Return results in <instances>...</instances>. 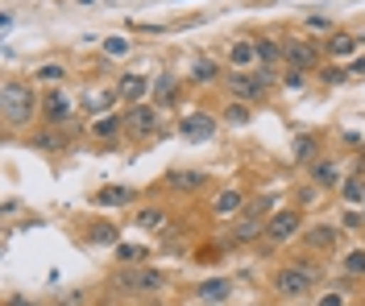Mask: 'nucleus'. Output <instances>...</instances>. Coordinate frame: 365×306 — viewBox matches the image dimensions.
Here are the masks:
<instances>
[{"label":"nucleus","mask_w":365,"mask_h":306,"mask_svg":"<svg viewBox=\"0 0 365 306\" xmlns=\"http://www.w3.org/2000/svg\"><path fill=\"white\" fill-rule=\"evenodd\" d=\"M344 273L349 278H365V248H353V253H344Z\"/></svg>","instance_id":"25"},{"label":"nucleus","mask_w":365,"mask_h":306,"mask_svg":"<svg viewBox=\"0 0 365 306\" xmlns=\"http://www.w3.org/2000/svg\"><path fill=\"white\" fill-rule=\"evenodd\" d=\"M287 50V62H291V71H312L319 62V50L316 42H307V38H291V42H282Z\"/></svg>","instance_id":"6"},{"label":"nucleus","mask_w":365,"mask_h":306,"mask_svg":"<svg viewBox=\"0 0 365 306\" xmlns=\"http://www.w3.org/2000/svg\"><path fill=\"white\" fill-rule=\"evenodd\" d=\"M149 87H154V83H146L142 75H121V83H117V95H125L129 104H137V99L149 92Z\"/></svg>","instance_id":"18"},{"label":"nucleus","mask_w":365,"mask_h":306,"mask_svg":"<svg viewBox=\"0 0 365 306\" xmlns=\"http://www.w3.org/2000/svg\"><path fill=\"white\" fill-rule=\"evenodd\" d=\"M129 46H133V42H129V38H121V33L104 38V54H108V58H121V54H129Z\"/></svg>","instance_id":"30"},{"label":"nucleus","mask_w":365,"mask_h":306,"mask_svg":"<svg viewBox=\"0 0 365 306\" xmlns=\"http://www.w3.org/2000/svg\"><path fill=\"white\" fill-rule=\"evenodd\" d=\"M224 83H228V95H237L241 104H245V99H262V95L270 92L258 71H228V75H224Z\"/></svg>","instance_id":"5"},{"label":"nucleus","mask_w":365,"mask_h":306,"mask_svg":"<svg viewBox=\"0 0 365 306\" xmlns=\"http://www.w3.org/2000/svg\"><path fill=\"white\" fill-rule=\"evenodd\" d=\"M353 75H365V58H357V62H353Z\"/></svg>","instance_id":"40"},{"label":"nucleus","mask_w":365,"mask_h":306,"mask_svg":"<svg viewBox=\"0 0 365 306\" xmlns=\"http://www.w3.org/2000/svg\"><path fill=\"white\" fill-rule=\"evenodd\" d=\"M295 158H299V162H316V141H312V137H299V141H295Z\"/></svg>","instance_id":"32"},{"label":"nucleus","mask_w":365,"mask_h":306,"mask_svg":"<svg viewBox=\"0 0 365 306\" xmlns=\"http://www.w3.org/2000/svg\"><path fill=\"white\" fill-rule=\"evenodd\" d=\"M316 306H344V294H341V290H328V294H324Z\"/></svg>","instance_id":"36"},{"label":"nucleus","mask_w":365,"mask_h":306,"mask_svg":"<svg viewBox=\"0 0 365 306\" xmlns=\"http://www.w3.org/2000/svg\"><path fill=\"white\" fill-rule=\"evenodd\" d=\"M349 75H353V71H341V67H328V71H324V83H344Z\"/></svg>","instance_id":"35"},{"label":"nucleus","mask_w":365,"mask_h":306,"mask_svg":"<svg viewBox=\"0 0 365 306\" xmlns=\"http://www.w3.org/2000/svg\"><path fill=\"white\" fill-rule=\"evenodd\" d=\"M117 285L129 290V294H158V290H166V273L162 269H125L117 273Z\"/></svg>","instance_id":"3"},{"label":"nucleus","mask_w":365,"mask_h":306,"mask_svg":"<svg viewBox=\"0 0 365 306\" xmlns=\"http://www.w3.org/2000/svg\"><path fill=\"white\" fill-rule=\"evenodd\" d=\"M133 224H137L142 232H166V228H171V215L162 212V207H142V212L133 215Z\"/></svg>","instance_id":"14"},{"label":"nucleus","mask_w":365,"mask_h":306,"mask_svg":"<svg viewBox=\"0 0 365 306\" xmlns=\"http://www.w3.org/2000/svg\"><path fill=\"white\" fill-rule=\"evenodd\" d=\"M361 42H365V38H357V33H344V29H337L324 46H328V54H332V58H353V54L361 50Z\"/></svg>","instance_id":"12"},{"label":"nucleus","mask_w":365,"mask_h":306,"mask_svg":"<svg viewBox=\"0 0 365 306\" xmlns=\"http://www.w3.org/2000/svg\"><path fill=\"white\" fill-rule=\"evenodd\" d=\"M121 203H133V190L129 187H104L96 195V207H121Z\"/></svg>","instance_id":"20"},{"label":"nucleus","mask_w":365,"mask_h":306,"mask_svg":"<svg viewBox=\"0 0 365 306\" xmlns=\"http://www.w3.org/2000/svg\"><path fill=\"white\" fill-rule=\"evenodd\" d=\"M88 236H92L96 244H112V240H117V228H112V224H92Z\"/></svg>","instance_id":"31"},{"label":"nucleus","mask_w":365,"mask_h":306,"mask_svg":"<svg viewBox=\"0 0 365 306\" xmlns=\"http://www.w3.org/2000/svg\"><path fill=\"white\" fill-rule=\"evenodd\" d=\"M253 50H258V62H262V67H274V62H282V58H287L282 42H274V38H258Z\"/></svg>","instance_id":"17"},{"label":"nucleus","mask_w":365,"mask_h":306,"mask_svg":"<svg viewBox=\"0 0 365 306\" xmlns=\"http://www.w3.org/2000/svg\"><path fill=\"white\" fill-rule=\"evenodd\" d=\"M112 99H117V92H92L83 104H88V112H92V116H100V112H108V104H112Z\"/></svg>","instance_id":"27"},{"label":"nucleus","mask_w":365,"mask_h":306,"mask_svg":"<svg viewBox=\"0 0 365 306\" xmlns=\"http://www.w3.org/2000/svg\"><path fill=\"white\" fill-rule=\"evenodd\" d=\"M303 244L316 248V253H337V244H341V228H337V224H316V228L303 232Z\"/></svg>","instance_id":"8"},{"label":"nucleus","mask_w":365,"mask_h":306,"mask_svg":"<svg viewBox=\"0 0 365 306\" xmlns=\"http://www.w3.org/2000/svg\"><path fill=\"white\" fill-rule=\"evenodd\" d=\"M38 83H58V79H67V67H58V62H42L38 71H33Z\"/></svg>","instance_id":"28"},{"label":"nucleus","mask_w":365,"mask_h":306,"mask_svg":"<svg viewBox=\"0 0 365 306\" xmlns=\"http://www.w3.org/2000/svg\"><path fill=\"white\" fill-rule=\"evenodd\" d=\"M179 133L191 137V141H212V137H216V120L208 116V112H191V116H183Z\"/></svg>","instance_id":"9"},{"label":"nucleus","mask_w":365,"mask_h":306,"mask_svg":"<svg viewBox=\"0 0 365 306\" xmlns=\"http://www.w3.org/2000/svg\"><path fill=\"white\" fill-rule=\"evenodd\" d=\"M312 182H316V187H324V190L344 187V178H341V170H337V162H332V158H316V162H312Z\"/></svg>","instance_id":"10"},{"label":"nucleus","mask_w":365,"mask_h":306,"mask_svg":"<svg viewBox=\"0 0 365 306\" xmlns=\"http://www.w3.org/2000/svg\"><path fill=\"white\" fill-rule=\"evenodd\" d=\"M216 75H220V67L212 62V58H195V62H191V79H195V83H212Z\"/></svg>","instance_id":"22"},{"label":"nucleus","mask_w":365,"mask_h":306,"mask_svg":"<svg viewBox=\"0 0 365 306\" xmlns=\"http://www.w3.org/2000/svg\"><path fill=\"white\" fill-rule=\"evenodd\" d=\"M253 236H262V215H245L241 224H237V228H233V232H228V244H249V240H253Z\"/></svg>","instance_id":"16"},{"label":"nucleus","mask_w":365,"mask_h":306,"mask_svg":"<svg viewBox=\"0 0 365 306\" xmlns=\"http://www.w3.org/2000/svg\"><path fill=\"white\" fill-rule=\"evenodd\" d=\"M228 290H233L228 278H212V282L195 285V298H199V302H220V298H228Z\"/></svg>","instance_id":"15"},{"label":"nucleus","mask_w":365,"mask_h":306,"mask_svg":"<svg viewBox=\"0 0 365 306\" xmlns=\"http://www.w3.org/2000/svg\"><path fill=\"white\" fill-rule=\"evenodd\" d=\"M174 95H179V83H174V75H162V79H154V99H158V104H174Z\"/></svg>","instance_id":"21"},{"label":"nucleus","mask_w":365,"mask_h":306,"mask_svg":"<svg viewBox=\"0 0 365 306\" xmlns=\"http://www.w3.org/2000/svg\"><path fill=\"white\" fill-rule=\"evenodd\" d=\"M245 212V195L241 190H220L216 199H212V215H220V219H233V215Z\"/></svg>","instance_id":"13"},{"label":"nucleus","mask_w":365,"mask_h":306,"mask_svg":"<svg viewBox=\"0 0 365 306\" xmlns=\"http://www.w3.org/2000/svg\"><path fill=\"white\" fill-rule=\"evenodd\" d=\"M33 145H38V149H46V153H54V149H63V145H67V137H63V133H54V129H42V133L33 137Z\"/></svg>","instance_id":"26"},{"label":"nucleus","mask_w":365,"mask_h":306,"mask_svg":"<svg viewBox=\"0 0 365 306\" xmlns=\"http://www.w3.org/2000/svg\"><path fill=\"white\" fill-rule=\"evenodd\" d=\"M253 58H258V50H253V42H237V46L228 50V62H233L237 71H241L245 62H253Z\"/></svg>","instance_id":"24"},{"label":"nucleus","mask_w":365,"mask_h":306,"mask_svg":"<svg viewBox=\"0 0 365 306\" xmlns=\"http://www.w3.org/2000/svg\"><path fill=\"white\" fill-rule=\"evenodd\" d=\"M125 129H129V137H149V133L158 129V108H149V104H133L129 116H125Z\"/></svg>","instance_id":"7"},{"label":"nucleus","mask_w":365,"mask_h":306,"mask_svg":"<svg viewBox=\"0 0 365 306\" xmlns=\"http://www.w3.org/2000/svg\"><path fill=\"white\" fill-rule=\"evenodd\" d=\"M117 257H121V261H142V257H146V248H129V244H121V248H117Z\"/></svg>","instance_id":"34"},{"label":"nucleus","mask_w":365,"mask_h":306,"mask_svg":"<svg viewBox=\"0 0 365 306\" xmlns=\"http://www.w3.org/2000/svg\"><path fill=\"white\" fill-rule=\"evenodd\" d=\"M341 195L349 199V203H361V199H365V178H357V174H353V178H344Z\"/></svg>","instance_id":"29"},{"label":"nucleus","mask_w":365,"mask_h":306,"mask_svg":"<svg viewBox=\"0 0 365 306\" xmlns=\"http://www.w3.org/2000/svg\"><path fill=\"white\" fill-rule=\"evenodd\" d=\"M166 182L174 190H199L208 182V174H199V170H174V174H166Z\"/></svg>","instance_id":"19"},{"label":"nucleus","mask_w":365,"mask_h":306,"mask_svg":"<svg viewBox=\"0 0 365 306\" xmlns=\"http://www.w3.org/2000/svg\"><path fill=\"white\" fill-rule=\"evenodd\" d=\"M96 137H104V141H112V137H121V129H125V120H117V116H100L96 124Z\"/></svg>","instance_id":"23"},{"label":"nucleus","mask_w":365,"mask_h":306,"mask_svg":"<svg viewBox=\"0 0 365 306\" xmlns=\"http://www.w3.org/2000/svg\"><path fill=\"white\" fill-rule=\"evenodd\" d=\"M79 4H92V0H79Z\"/></svg>","instance_id":"41"},{"label":"nucleus","mask_w":365,"mask_h":306,"mask_svg":"<svg viewBox=\"0 0 365 306\" xmlns=\"http://www.w3.org/2000/svg\"><path fill=\"white\" fill-rule=\"evenodd\" d=\"M228 120H233V124H249V108H245V104H233V108H228Z\"/></svg>","instance_id":"33"},{"label":"nucleus","mask_w":365,"mask_h":306,"mask_svg":"<svg viewBox=\"0 0 365 306\" xmlns=\"http://www.w3.org/2000/svg\"><path fill=\"white\" fill-rule=\"evenodd\" d=\"M0 108H4V124H9V129L29 124V116L38 112V92H33V83H25V79H4V87H0Z\"/></svg>","instance_id":"1"},{"label":"nucleus","mask_w":365,"mask_h":306,"mask_svg":"<svg viewBox=\"0 0 365 306\" xmlns=\"http://www.w3.org/2000/svg\"><path fill=\"white\" fill-rule=\"evenodd\" d=\"M282 83H287L291 92H299V87H303V71H287V79H282Z\"/></svg>","instance_id":"37"},{"label":"nucleus","mask_w":365,"mask_h":306,"mask_svg":"<svg viewBox=\"0 0 365 306\" xmlns=\"http://www.w3.org/2000/svg\"><path fill=\"white\" fill-rule=\"evenodd\" d=\"M307 25H312V29H332V25H328V17H307Z\"/></svg>","instance_id":"38"},{"label":"nucleus","mask_w":365,"mask_h":306,"mask_svg":"<svg viewBox=\"0 0 365 306\" xmlns=\"http://www.w3.org/2000/svg\"><path fill=\"white\" fill-rule=\"evenodd\" d=\"M316 282H319V273L312 265H282V269L274 273V290H278L282 298H303Z\"/></svg>","instance_id":"2"},{"label":"nucleus","mask_w":365,"mask_h":306,"mask_svg":"<svg viewBox=\"0 0 365 306\" xmlns=\"http://www.w3.org/2000/svg\"><path fill=\"white\" fill-rule=\"evenodd\" d=\"M299 232H303V219H299V212H295V207H287V212H274L266 219V240H270V244H291Z\"/></svg>","instance_id":"4"},{"label":"nucleus","mask_w":365,"mask_h":306,"mask_svg":"<svg viewBox=\"0 0 365 306\" xmlns=\"http://www.w3.org/2000/svg\"><path fill=\"white\" fill-rule=\"evenodd\" d=\"M42 112H46L50 124H67V120L75 116V104H71V99H67L63 92H50V95H46V104H42Z\"/></svg>","instance_id":"11"},{"label":"nucleus","mask_w":365,"mask_h":306,"mask_svg":"<svg viewBox=\"0 0 365 306\" xmlns=\"http://www.w3.org/2000/svg\"><path fill=\"white\" fill-rule=\"evenodd\" d=\"M9 306H42V302H29V298H9Z\"/></svg>","instance_id":"39"}]
</instances>
